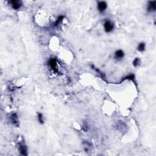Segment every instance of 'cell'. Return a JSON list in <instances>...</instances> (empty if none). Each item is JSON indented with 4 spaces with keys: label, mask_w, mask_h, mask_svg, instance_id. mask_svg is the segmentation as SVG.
Instances as JSON below:
<instances>
[{
    "label": "cell",
    "mask_w": 156,
    "mask_h": 156,
    "mask_svg": "<svg viewBox=\"0 0 156 156\" xmlns=\"http://www.w3.org/2000/svg\"><path fill=\"white\" fill-rule=\"evenodd\" d=\"M10 121L11 122L12 124L15 125L17 127L19 126V120L18 116L17 115V113H12L9 116Z\"/></svg>",
    "instance_id": "cell-4"
},
{
    "label": "cell",
    "mask_w": 156,
    "mask_h": 156,
    "mask_svg": "<svg viewBox=\"0 0 156 156\" xmlns=\"http://www.w3.org/2000/svg\"><path fill=\"white\" fill-rule=\"evenodd\" d=\"M49 65L53 72L59 74V69L58 68V61L56 58H53L49 59Z\"/></svg>",
    "instance_id": "cell-1"
},
{
    "label": "cell",
    "mask_w": 156,
    "mask_h": 156,
    "mask_svg": "<svg viewBox=\"0 0 156 156\" xmlns=\"http://www.w3.org/2000/svg\"><path fill=\"white\" fill-rule=\"evenodd\" d=\"M156 10V1H149L147 6V11L149 12H155Z\"/></svg>",
    "instance_id": "cell-7"
},
{
    "label": "cell",
    "mask_w": 156,
    "mask_h": 156,
    "mask_svg": "<svg viewBox=\"0 0 156 156\" xmlns=\"http://www.w3.org/2000/svg\"><path fill=\"white\" fill-rule=\"evenodd\" d=\"M8 3L11 5L12 8L13 10H19L21 9V7H22L23 3L22 1H18V0H12V1H9Z\"/></svg>",
    "instance_id": "cell-3"
},
{
    "label": "cell",
    "mask_w": 156,
    "mask_h": 156,
    "mask_svg": "<svg viewBox=\"0 0 156 156\" xmlns=\"http://www.w3.org/2000/svg\"><path fill=\"white\" fill-rule=\"evenodd\" d=\"M92 69H93V70L95 71V72H96V73H98L100 74V77L102 79H103V81H105V82H107V80H106V76H105V74H104L103 73H102L101 72V71L99 70V69H98L97 68H95V67H94V65H92Z\"/></svg>",
    "instance_id": "cell-10"
},
{
    "label": "cell",
    "mask_w": 156,
    "mask_h": 156,
    "mask_svg": "<svg viewBox=\"0 0 156 156\" xmlns=\"http://www.w3.org/2000/svg\"><path fill=\"white\" fill-rule=\"evenodd\" d=\"M98 11L101 13H103L107 8V4L106 1H98L97 4Z\"/></svg>",
    "instance_id": "cell-5"
},
{
    "label": "cell",
    "mask_w": 156,
    "mask_h": 156,
    "mask_svg": "<svg viewBox=\"0 0 156 156\" xmlns=\"http://www.w3.org/2000/svg\"><path fill=\"white\" fill-rule=\"evenodd\" d=\"M140 64H141V60L138 58H135V59L133 60V62H132V65H133V66L134 67H135V68L140 66Z\"/></svg>",
    "instance_id": "cell-13"
},
{
    "label": "cell",
    "mask_w": 156,
    "mask_h": 156,
    "mask_svg": "<svg viewBox=\"0 0 156 156\" xmlns=\"http://www.w3.org/2000/svg\"><path fill=\"white\" fill-rule=\"evenodd\" d=\"M64 18H65V16H64V15H60V16H59L56 20V21H55L54 23V26H58L59 24H60V23L62 22Z\"/></svg>",
    "instance_id": "cell-11"
},
{
    "label": "cell",
    "mask_w": 156,
    "mask_h": 156,
    "mask_svg": "<svg viewBox=\"0 0 156 156\" xmlns=\"http://www.w3.org/2000/svg\"><path fill=\"white\" fill-rule=\"evenodd\" d=\"M104 29L106 33L111 32L114 29V25L109 20H106L104 23Z\"/></svg>",
    "instance_id": "cell-2"
},
{
    "label": "cell",
    "mask_w": 156,
    "mask_h": 156,
    "mask_svg": "<svg viewBox=\"0 0 156 156\" xmlns=\"http://www.w3.org/2000/svg\"><path fill=\"white\" fill-rule=\"evenodd\" d=\"M126 80H129V81H132V82H133L134 84L136 85V83H135V74H130L129 75H127V76H126L125 77H124L121 79V81L120 82V83H121L122 82H124V81Z\"/></svg>",
    "instance_id": "cell-8"
},
{
    "label": "cell",
    "mask_w": 156,
    "mask_h": 156,
    "mask_svg": "<svg viewBox=\"0 0 156 156\" xmlns=\"http://www.w3.org/2000/svg\"><path fill=\"white\" fill-rule=\"evenodd\" d=\"M145 48H146L145 43L141 42L139 43V45H138L137 50L140 51V52H143V51L145 50Z\"/></svg>",
    "instance_id": "cell-12"
},
{
    "label": "cell",
    "mask_w": 156,
    "mask_h": 156,
    "mask_svg": "<svg viewBox=\"0 0 156 156\" xmlns=\"http://www.w3.org/2000/svg\"><path fill=\"white\" fill-rule=\"evenodd\" d=\"M124 56V53L123 50L121 49H118L116 50L115 53V58L117 60H121L123 59Z\"/></svg>",
    "instance_id": "cell-9"
},
{
    "label": "cell",
    "mask_w": 156,
    "mask_h": 156,
    "mask_svg": "<svg viewBox=\"0 0 156 156\" xmlns=\"http://www.w3.org/2000/svg\"><path fill=\"white\" fill-rule=\"evenodd\" d=\"M19 146V151L20 152V154L23 155H27V148L26 145L23 143V142H20L18 144Z\"/></svg>",
    "instance_id": "cell-6"
},
{
    "label": "cell",
    "mask_w": 156,
    "mask_h": 156,
    "mask_svg": "<svg viewBox=\"0 0 156 156\" xmlns=\"http://www.w3.org/2000/svg\"><path fill=\"white\" fill-rule=\"evenodd\" d=\"M37 118H38V121L39 123H40L41 124H44L45 121H44V120H43V115L41 113L37 114Z\"/></svg>",
    "instance_id": "cell-14"
}]
</instances>
